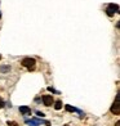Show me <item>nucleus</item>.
<instances>
[{
  "mask_svg": "<svg viewBox=\"0 0 120 126\" xmlns=\"http://www.w3.org/2000/svg\"><path fill=\"white\" fill-rule=\"evenodd\" d=\"M21 63H22V66L28 68V70H34V68H35V64H36V61L34 58H23Z\"/></svg>",
  "mask_w": 120,
  "mask_h": 126,
  "instance_id": "1",
  "label": "nucleus"
},
{
  "mask_svg": "<svg viewBox=\"0 0 120 126\" xmlns=\"http://www.w3.org/2000/svg\"><path fill=\"white\" fill-rule=\"evenodd\" d=\"M115 126H120V121H118V122L115 124Z\"/></svg>",
  "mask_w": 120,
  "mask_h": 126,
  "instance_id": "14",
  "label": "nucleus"
},
{
  "mask_svg": "<svg viewBox=\"0 0 120 126\" xmlns=\"http://www.w3.org/2000/svg\"><path fill=\"white\" fill-rule=\"evenodd\" d=\"M8 125H12V126H18V124H17V122H14V121H12V122H10V121H8Z\"/></svg>",
  "mask_w": 120,
  "mask_h": 126,
  "instance_id": "11",
  "label": "nucleus"
},
{
  "mask_svg": "<svg viewBox=\"0 0 120 126\" xmlns=\"http://www.w3.org/2000/svg\"><path fill=\"white\" fill-rule=\"evenodd\" d=\"M36 114H38L39 117H44V116H45V114H44L43 112H40V111H38V112H36Z\"/></svg>",
  "mask_w": 120,
  "mask_h": 126,
  "instance_id": "10",
  "label": "nucleus"
},
{
  "mask_svg": "<svg viewBox=\"0 0 120 126\" xmlns=\"http://www.w3.org/2000/svg\"><path fill=\"white\" fill-rule=\"evenodd\" d=\"M43 102H44V104L49 107V106H52L53 104V98H52V95H44L43 96Z\"/></svg>",
  "mask_w": 120,
  "mask_h": 126,
  "instance_id": "4",
  "label": "nucleus"
},
{
  "mask_svg": "<svg viewBox=\"0 0 120 126\" xmlns=\"http://www.w3.org/2000/svg\"><path fill=\"white\" fill-rule=\"evenodd\" d=\"M66 111H68V112H76L78 110H76V108H74V107H71V106H66Z\"/></svg>",
  "mask_w": 120,
  "mask_h": 126,
  "instance_id": "9",
  "label": "nucleus"
},
{
  "mask_svg": "<svg viewBox=\"0 0 120 126\" xmlns=\"http://www.w3.org/2000/svg\"><path fill=\"white\" fill-rule=\"evenodd\" d=\"M54 108H56L57 111H60L61 108H62V102H60V100L56 102V103H54Z\"/></svg>",
  "mask_w": 120,
  "mask_h": 126,
  "instance_id": "8",
  "label": "nucleus"
},
{
  "mask_svg": "<svg viewBox=\"0 0 120 126\" xmlns=\"http://www.w3.org/2000/svg\"><path fill=\"white\" fill-rule=\"evenodd\" d=\"M20 112L22 114H31V108H28L27 106H22L20 107Z\"/></svg>",
  "mask_w": 120,
  "mask_h": 126,
  "instance_id": "5",
  "label": "nucleus"
},
{
  "mask_svg": "<svg viewBox=\"0 0 120 126\" xmlns=\"http://www.w3.org/2000/svg\"><path fill=\"white\" fill-rule=\"evenodd\" d=\"M65 126H68V125H65Z\"/></svg>",
  "mask_w": 120,
  "mask_h": 126,
  "instance_id": "17",
  "label": "nucleus"
},
{
  "mask_svg": "<svg viewBox=\"0 0 120 126\" xmlns=\"http://www.w3.org/2000/svg\"><path fill=\"white\" fill-rule=\"evenodd\" d=\"M118 12H119V5L118 4H110L107 7V9H106L107 16H110V17H112L114 14H116Z\"/></svg>",
  "mask_w": 120,
  "mask_h": 126,
  "instance_id": "2",
  "label": "nucleus"
},
{
  "mask_svg": "<svg viewBox=\"0 0 120 126\" xmlns=\"http://www.w3.org/2000/svg\"><path fill=\"white\" fill-rule=\"evenodd\" d=\"M48 90H49V91H52V93H57V91H56V90H54L52 86H49V88H48Z\"/></svg>",
  "mask_w": 120,
  "mask_h": 126,
  "instance_id": "12",
  "label": "nucleus"
},
{
  "mask_svg": "<svg viewBox=\"0 0 120 126\" xmlns=\"http://www.w3.org/2000/svg\"><path fill=\"white\" fill-rule=\"evenodd\" d=\"M0 71L4 72V73H7V72L10 71V67L9 66H1V67H0Z\"/></svg>",
  "mask_w": 120,
  "mask_h": 126,
  "instance_id": "7",
  "label": "nucleus"
},
{
  "mask_svg": "<svg viewBox=\"0 0 120 126\" xmlns=\"http://www.w3.org/2000/svg\"><path fill=\"white\" fill-rule=\"evenodd\" d=\"M111 112L114 114H120V104H119V95H116L115 98V102H114V104L111 107Z\"/></svg>",
  "mask_w": 120,
  "mask_h": 126,
  "instance_id": "3",
  "label": "nucleus"
},
{
  "mask_svg": "<svg viewBox=\"0 0 120 126\" xmlns=\"http://www.w3.org/2000/svg\"><path fill=\"white\" fill-rule=\"evenodd\" d=\"M0 59H1V55H0Z\"/></svg>",
  "mask_w": 120,
  "mask_h": 126,
  "instance_id": "16",
  "label": "nucleus"
},
{
  "mask_svg": "<svg viewBox=\"0 0 120 126\" xmlns=\"http://www.w3.org/2000/svg\"><path fill=\"white\" fill-rule=\"evenodd\" d=\"M26 124L30 125V126H39L40 125V121H39V120H27Z\"/></svg>",
  "mask_w": 120,
  "mask_h": 126,
  "instance_id": "6",
  "label": "nucleus"
},
{
  "mask_svg": "<svg viewBox=\"0 0 120 126\" xmlns=\"http://www.w3.org/2000/svg\"><path fill=\"white\" fill-rule=\"evenodd\" d=\"M3 107H4V102L0 99V108H3Z\"/></svg>",
  "mask_w": 120,
  "mask_h": 126,
  "instance_id": "13",
  "label": "nucleus"
},
{
  "mask_svg": "<svg viewBox=\"0 0 120 126\" xmlns=\"http://www.w3.org/2000/svg\"><path fill=\"white\" fill-rule=\"evenodd\" d=\"M0 18H1V13H0Z\"/></svg>",
  "mask_w": 120,
  "mask_h": 126,
  "instance_id": "15",
  "label": "nucleus"
}]
</instances>
